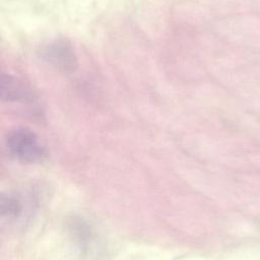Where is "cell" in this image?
<instances>
[{"mask_svg": "<svg viewBox=\"0 0 260 260\" xmlns=\"http://www.w3.org/2000/svg\"><path fill=\"white\" fill-rule=\"evenodd\" d=\"M26 90L23 84L13 76L3 75L1 80V96L2 100L15 102L23 99L26 95Z\"/></svg>", "mask_w": 260, "mask_h": 260, "instance_id": "obj_2", "label": "cell"}, {"mask_svg": "<svg viewBox=\"0 0 260 260\" xmlns=\"http://www.w3.org/2000/svg\"><path fill=\"white\" fill-rule=\"evenodd\" d=\"M50 56V60L58 66H62L65 69L72 68L74 60V55L72 50L65 43H57L53 45L50 51L47 52Z\"/></svg>", "mask_w": 260, "mask_h": 260, "instance_id": "obj_3", "label": "cell"}, {"mask_svg": "<svg viewBox=\"0 0 260 260\" xmlns=\"http://www.w3.org/2000/svg\"><path fill=\"white\" fill-rule=\"evenodd\" d=\"M6 144L10 154L23 162H38L46 156V149L39 137L27 128L20 127L10 131Z\"/></svg>", "mask_w": 260, "mask_h": 260, "instance_id": "obj_1", "label": "cell"}]
</instances>
